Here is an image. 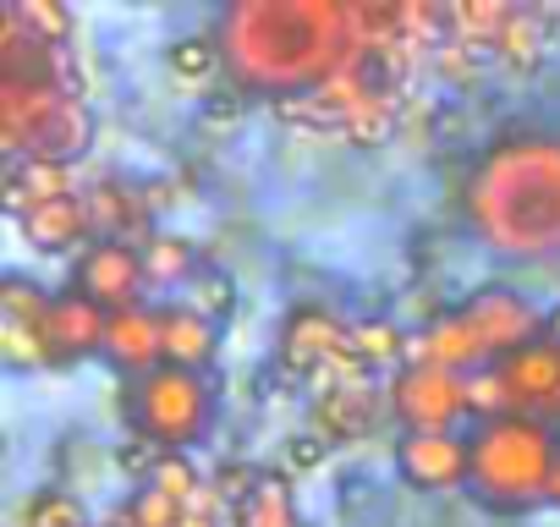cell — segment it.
Segmentation results:
<instances>
[{
  "label": "cell",
  "mask_w": 560,
  "mask_h": 527,
  "mask_svg": "<svg viewBox=\"0 0 560 527\" xmlns=\"http://www.w3.org/2000/svg\"><path fill=\"white\" fill-rule=\"evenodd\" d=\"M220 56L236 89L287 105L347 72L358 23L336 0H236L220 17Z\"/></svg>",
  "instance_id": "obj_1"
},
{
  "label": "cell",
  "mask_w": 560,
  "mask_h": 527,
  "mask_svg": "<svg viewBox=\"0 0 560 527\" xmlns=\"http://www.w3.org/2000/svg\"><path fill=\"white\" fill-rule=\"evenodd\" d=\"M467 220L511 258L560 253V143L505 138L489 149L467 187Z\"/></svg>",
  "instance_id": "obj_2"
},
{
  "label": "cell",
  "mask_w": 560,
  "mask_h": 527,
  "mask_svg": "<svg viewBox=\"0 0 560 527\" xmlns=\"http://www.w3.org/2000/svg\"><path fill=\"white\" fill-rule=\"evenodd\" d=\"M467 456H472L467 489L489 511H533V505L555 500L560 445L544 418H527V412L489 418L467 434Z\"/></svg>",
  "instance_id": "obj_3"
},
{
  "label": "cell",
  "mask_w": 560,
  "mask_h": 527,
  "mask_svg": "<svg viewBox=\"0 0 560 527\" xmlns=\"http://www.w3.org/2000/svg\"><path fill=\"white\" fill-rule=\"evenodd\" d=\"M0 143L12 165L18 160H50L72 165L94 143V110L45 78H0Z\"/></svg>",
  "instance_id": "obj_4"
},
{
  "label": "cell",
  "mask_w": 560,
  "mask_h": 527,
  "mask_svg": "<svg viewBox=\"0 0 560 527\" xmlns=\"http://www.w3.org/2000/svg\"><path fill=\"white\" fill-rule=\"evenodd\" d=\"M127 401V423L138 440H149L154 450H192L209 423H214V396L203 385V374H187V368H154L143 379H127L121 390Z\"/></svg>",
  "instance_id": "obj_5"
},
{
  "label": "cell",
  "mask_w": 560,
  "mask_h": 527,
  "mask_svg": "<svg viewBox=\"0 0 560 527\" xmlns=\"http://www.w3.org/2000/svg\"><path fill=\"white\" fill-rule=\"evenodd\" d=\"M280 363L303 379L369 374L358 352V325H341L330 308H292L287 330H280Z\"/></svg>",
  "instance_id": "obj_6"
},
{
  "label": "cell",
  "mask_w": 560,
  "mask_h": 527,
  "mask_svg": "<svg viewBox=\"0 0 560 527\" xmlns=\"http://www.w3.org/2000/svg\"><path fill=\"white\" fill-rule=\"evenodd\" d=\"M385 396H390V412L407 423V434L451 429L467 412V379L451 374V368H434V363H407L385 385Z\"/></svg>",
  "instance_id": "obj_7"
},
{
  "label": "cell",
  "mask_w": 560,
  "mask_h": 527,
  "mask_svg": "<svg viewBox=\"0 0 560 527\" xmlns=\"http://www.w3.org/2000/svg\"><path fill=\"white\" fill-rule=\"evenodd\" d=\"M456 314L467 319V330H472V341H478V352H483L489 368L538 341V314H533V303L516 297V292H505V286L472 292Z\"/></svg>",
  "instance_id": "obj_8"
},
{
  "label": "cell",
  "mask_w": 560,
  "mask_h": 527,
  "mask_svg": "<svg viewBox=\"0 0 560 527\" xmlns=\"http://www.w3.org/2000/svg\"><path fill=\"white\" fill-rule=\"evenodd\" d=\"M143 286H149L143 253L127 247V242H89V247L78 253V264H72V292L94 297V303L110 308V314L143 303Z\"/></svg>",
  "instance_id": "obj_9"
},
{
  "label": "cell",
  "mask_w": 560,
  "mask_h": 527,
  "mask_svg": "<svg viewBox=\"0 0 560 527\" xmlns=\"http://www.w3.org/2000/svg\"><path fill=\"white\" fill-rule=\"evenodd\" d=\"M396 472H401V483H412V489H423V494L467 483V472H472L467 434H456V429L401 434V445H396Z\"/></svg>",
  "instance_id": "obj_10"
},
{
  "label": "cell",
  "mask_w": 560,
  "mask_h": 527,
  "mask_svg": "<svg viewBox=\"0 0 560 527\" xmlns=\"http://www.w3.org/2000/svg\"><path fill=\"white\" fill-rule=\"evenodd\" d=\"M494 368H500L516 412H527V418H555L560 412V341L555 336H538L533 347L511 352Z\"/></svg>",
  "instance_id": "obj_11"
},
{
  "label": "cell",
  "mask_w": 560,
  "mask_h": 527,
  "mask_svg": "<svg viewBox=\"0 0 560 527\" xmlns=\"http://www.w3.org/2000/svg\"><path fill=\"white\" fill-rule=\"evenodd\" d=\"M105 363L127 379H143L154 368H165V325H160V308L149 303H132V308H116L110 314V330H105Z\"/></svg>",
  "instance_id": "obj_12"
},
{
  "label": "cell",
  "mask_w": 560,
  "mask_h": 527,
  "mask_svg": "<svg viewBox=\"0 0 560 527\" xmlns=\"http://www.w3.org/2000/svg\"><path fill=\"white\" fill-rule=\"evenodd\" d=\"M380 407H390V396L374 385V374H341L314 401V429L330 440H363L380 423Z\"/></svg>",
  "instance_id": "obj_13"
},
{
  "label": "cell",
  "mask_w": 560,
  "mask_h": 527,
  "mask_svg": "<svg viewBox=\"0 0 560 527\" xmlns=\"http://www.w3.org/2000/svg\"><path fill=\"white\" fill-rule=\"evenodd\" d=\"M105 330H110V308H100L83 292H61L50 319H45V341H50V363H78V358H105Z\"/></svg>",
  "instance_id": "obj_14"
},
{
  "label": "cell",
  "mask_w": 560,
  "mask_h": 527,
  "mask_svg": "<svg viewBox=\"0 0 560 527\" xmlns=\"http://www.w3.org/2000/svg\"><path fill=\"white\" fill-rule=\"evenodd\" d=\"M18 231H23V242H28L34 253L61 258V253H72L94 225H89L83 192H67V198H50V203H34L28 214H18Z\"/></svg>",
  "instance_id": "obj_15"
},
{
  "label": "cell",
  "mask_w": 560,
  "mask_h": 527,
  "mask_svg": "<svg viewBox=\"0 0 560 527\" xmlns=\"http://www.w3.org/2000/svg\"><path fill=\"white\" fill-rule=\"evenodd\" d=\"M160 325H165V363L171 368L203 374L214 363V352H220V325L214 319H203L187 303H171V308H160Z\"/></svg>",
  "instance_id": "obj_16"
},
{
  "label": "cell",
  "mask_w": 560,
  "mask_h": 527,
  "mask_svg": "<svg viewBox=\"0 0 560 527\" xmlns=\"http://www.w3.org/2000/svg\"><path fill=\"white\" fill-rule=\"evenodd\" d=\"M83 203H89V225L100 231V242H127L132 247V236H154L143 220H149V209H143V198L127 187V181H94L89 192H83Z\"/></svg>",
  "instance_id": "obj_17"
},
{
  "label": "cell",
  "mask_w": 560,
  "mask_h": 527,
  "mask_svg": "<svg viewBox=\"0 0 560 527\" xmlns=\"http://www.w3.org/2000/svg\"><path fill=\"white\" fill-rule=\"evenodd\" d=\"M67 192H72V165L18 160L12 176H7V209L12 214H28L34 203H50V198H67Z\"/></svg>",
  "instance_id": "obj_18"
},
{
  "label": "cell",
  "mask_w": 560,
  "mask_h": 527,
  "mask_svg": "<svg viewBox=\"0 0 560 527\" xmlns=\"http://www.w3.org/2000/svg\"><path fill=\"white\" fill-rule=\"evenodd\" d=\"M138 253H143L149 286H192V276L203 270L198 253H192V242L176 236V231H154L149 242H138Z\"/></svg>",
  "instance_id": "obj_19"
},
{
  "label": "cell",
  "mask_w": 560,
  "mask_h": 527,
  "mask_svg": "<svg viewBox=\"0 0 560 527\" xmlns=\"http://www.w3.org/2000/svg\"><path fill=\"white\" fill-rule=\"evenodd\" d=\"M236 527H303L287 472H264V478L253 483V494L236 505Z\"/></svg>",
  "instance_id": "obj_20"
},
{
  "label": "cell",
  "mask_w": 560,
  "mask_h": 527,
  "mask_svg": "<svg viewBox=\"0 0 560 527\" xmlns=\"http://www.w3.org/2000/svg\"><path fill=\"white\" fill-rule=\"evenodd\" d=\"M50 308H56V297L39 286V281H28V276H0V325H28V330H45V319H50Z\"/></svg>",
  "instance_id": "obj_21"
},
{
  "label": "cell",
  "mask_w": 560,
  "mask_h": 527,
  "mask_svg": "<svg viewBox=\"0 0 560 527\" xmlns=\"http://www.w3.org/2000/svg\"><path fill=\"white\" fill-rule=\"evenodd\" d=\"M12 17H18V28H23L28 39H39V45L67 50V39H72V12L56 7V0H18Z\"/></svg>",
  "instance_id": "obj_22"
},
{
  "label": "cell",
  "mask_w": 560,
  "mask_h": 527,
  "mask_svg": "<svg viewBox=\"0 0 560 527\" xmlns=\"http://www.w3.org/2000/svg\"><path fill=\"white\" fill-rule=\"evenodd\" d=\"M18 527H89V511L67 489H39V494H28Z\"/></svg>",
  "instance_id": "obj_23"
},
{
  "label": "cell",
  "mask_w": 560,
  "mask_h": 527,
  "mask_svg": "<svg viewBox=\"0 0 560 527\" xmlns=\"http://www.w3.org/2000/svg\"><path fill=\"white\" fill-rule=\"evenodd\" d=\"M143 483H149V489H160V494H171L176 505H187V500L203 489V478H198V467L187 461V450H160V456L149 461Z\"/></svg>",
  "instance_id": "obj_24"
},
{
  "label": "cell",
  "mask_w": 560,
  "mask_h": 527,
  "mask_svg": "<svg viewBox=\"0 0 560 527\" xmlns=\"http://www.w3.org/2000/svg\"><path fill=\"white\" fill-rule=\"evenodd\" d=\"M231 303H236V281L220 270V264H203V270L192 276V286H187V308H198L203 319H225L231 314Z\"/></svg>",
  "instance_id": "obj_25"
},
{
  "label": "cell",
  "mask_w": 560,
  "mask_h": 527,
  "mask_svg": "<svg viewBox=\"0 0 560 527\" xmlns=\"http://www.w3.org/2000/svg\"><path fill=\"white\" fill-rule=\"evenodd\" d=\"M165 61H171V72H176V78H187V83H209V78H214V67H220L225 56H220V45H214V39H176Z\"/></svg>",
  "instance_id": "obj_26"
},
{
  "label": "cell",
  "mask_w": 560,
  "mask_h": 527,
  "mask_svg": "<svg viewBox=\"0 0 560 527\" xmlns=\"http://www.w3.org/2000/svg\"><path fill=\"white\" fill-rule=\"evenodd\" d=\"M467 412H478L483 423H489V418H511V412H516V401H511V390H505L500 368L467 374Z\"/></svg>",
  "instance_id": "obj_27"
},
{
  "label": "cell",
  "mask_w": 560,
  "mask_h": 527,
  "mask_svg": "<svg viewBox=\"0 0 560 527\" xmlns=\"http://www.w3.org/2000/svg\"><path fill=\"white\" fill-rule=\"evenodd\" d=\"M176 516H182V505L143 483V489H132V500L121 511V527H176Z\"/></svg>",
  "instance_id": "obj_28"
},
{
  "label": "cell",
  "mask_w": 560,
  "mask_h": 527,
  "mask_svg": "<svg viewBox=\"0 0 560 527\" xmlns=\"http://www.w3.org/2000/svg\"><path fill=\"white\" fill-rule=\"evenodd\" d=\"M0 352H7L12 368H45L50 363L45 330H28V325H0Z\"/></svg>",
  "instance_id": "obj_29"
},
{
  "label": "cell",
  "mask_w": 560,
  "mask_h": 527,
  "mask_svg": "<svg viewBox=\"0 0 560 527\" xmlns=\"http://www.w3.org/2000/svg\"><path fill=\"white\" fill-rule=\"evenodd\" d=\"M401 347H407V341H401V330H396V325H380V319H374V325H358L363 368H369V363H396V358H407Z\"/></svg>",
  "instance_id": "obj_30"
},
{
  "label": "cell",
  "mask_w": 560,
  "mask_h": 527,
  "mask_svg": "<svg viewBox=\"0 0 560 527\" xmlns=\"http://www.w3.org/2000/svg\"><path fill=\"white\" fill-rule=\"evenodd\" d=\"M330 434H319V429H303V434H292L287 440V472H314L325 456H330Z\"/></svg>",
  "instance_id": "obj_31"
},
{
  "label": "cell",
  "mask_w": 560,
  "mask_h": 527,
  "mask_svg": "<svg viewBox=\"0 0 560 527\" xmlns=\"http://www.w3.org/2000/svg\"><path fill=\"white\" fill-rule=\"evenodd\" d=\"M176 527H225V494H220L214 483H203V489L182 505Z\"/></svg>",
  "instance_id": "obj_32"
},
{
  "label": "cell",
  "mask_w": 560,
  "mask_h": 527,
  "mask_svg": "<svg viewBox=\"0 0 560 527\" xmlns=\"http://www.w3.org/2000/svg\"><path fill=\"white\" fill-rule=\"evenodd\" d=\"M555 341H560V314H555Z\"/></svg>",
  "instance_id": "obj_33"
},
{
  "label": "cell",
  "mask_w": 560,
  "mask_h": 527,
  "mask_svg": "<svg viewBox=\"0 0 560 527\" xmlns=\"http://www.w3.org/2000/svg\"><path fill=\"white\" fill-rule=\"evenodd\" d=\"M555 500H560V478H555Z\"/></svg>",
  "instance_id": "obj_34"
}]
</instances>
